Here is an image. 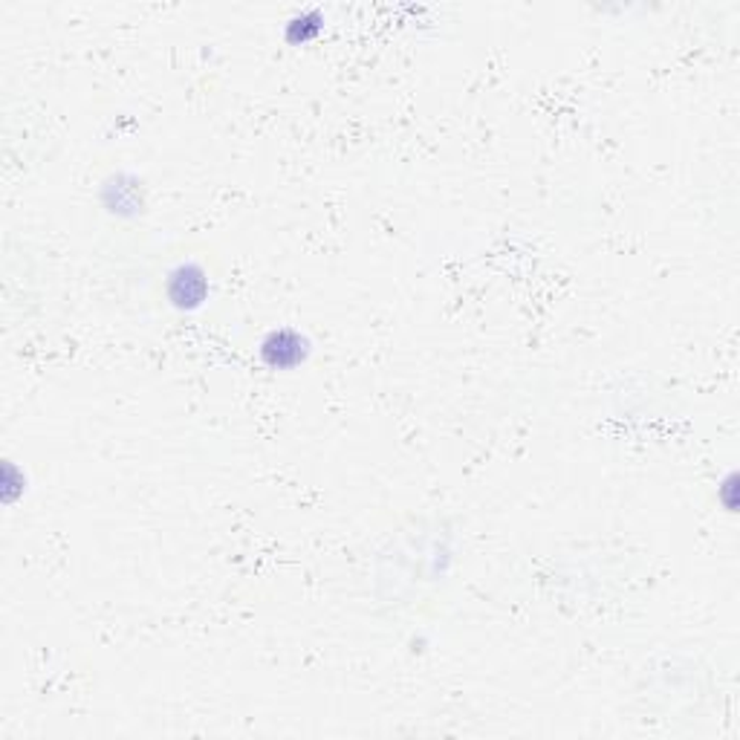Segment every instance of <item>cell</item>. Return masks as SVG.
<instances>
[{
	"mask_svg": "<svg viewBox=\"0 0 740 740\" xmlns=\"http://www.w3.org/2000/svg\"><path fill=\"white\" fill-rule=\"evenodd\" d=\"M261 359L273 371H290L298 367L306 359V341L301 333L296 330H273L261 341Z\"/></svg>",
	"mask_w": 740,
	"mask_h": 740,
	"instance_id": "6da1fadb",
	"label": "cell"
},
{
	"mask_svg": "<svg viewBox=\"0 0 740 740\" xmlns=\"http://www.w3.org/2000/svg\"><path fill=\"white\" fill-rule=\"evenodd\" d=\"M171 304L179 310H195L205 298V273L197 264H183L171 273Z\"/></svg>",
	"mask_w": 740,
	"mask_h": 740,
	"instance_id": "7a4b0ae2",
	"label": "cell"
}]
</instances>
